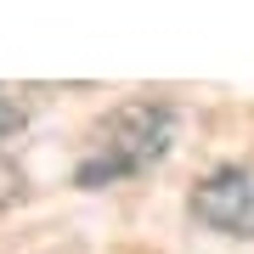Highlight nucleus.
Returning <instances> with one entry per match:
<instances>
[{
  "mask_svg": "<svg viewBox=\"0 0 254 254\" xmlns=\"http://www.w3.org/2000/svg\"><path fill=\"white\" fill-rule=\"evenodd\" d=\"M175 130H181V113L170 102L136 96V102H119V108L91 130V147L79 158V187H113L130 181V175H147L153 164L170 158Z\"/></svg>",
  "mask_w": 254,
  "mask_h": 254,
  "instance_id": "obj_1",
  "label": "nucleus"
},
{
  "mask_svg": "<svg viewBox=\"0 0 254 254\" xmlns=\"http://www.w3.org/2000/svg\"><path fill=\"white\" fill-rule=\"evenodd\" d=\"M192 220L220 237H254V164L249 158L215 164L192 187Z\"/></svg>",
  "mask_w": 254,
  "mask_h": 254,
  "instance_id": "obj_2",
  "label": "nucleus"
},
{
  "mask_svg": "<svg viewBox=\"0 0 254 254\" xmlns=\"http://www.w3.org/2000/svg\"><path fill=\"white\" fill-rule=\"evenodd\" d=\"M23 192H28V175H23V164L0 153V209H11V203L23 198Z\"/></svg>",
  "mask_w": 254,
  "mask_h": 254,
  "instance_id": "obj_3",
  "label": "nucleus"
},
{
  "mask_svg": "<svg viewBox=\"0 0 254 254\" xmlns=\"http://www.w3.org/2000/svg\"><path fill=\"white\" fill-rule=\"evenodd\" d=\"M23 125H28V108L6 91V85H0V141H6V136H17Z\"/></svg>",
  "mask_w": 254,
  "mask_h": 254,
  "instance_id": "obj_4",
  "label": "nucleus"
}]
</instances>
